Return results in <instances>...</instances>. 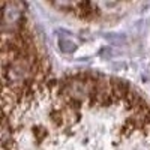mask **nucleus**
Returning a JSON list of instances; mask_svg holds the SVG:
<instances>
[{
	"label": "nucleus",
	"instance_id": "1",
	"mask_svg": "<svg viewBox=\"0 0 150 150\" xmlns=\"http://www.w3.org/2000/svg\"><path fill=\"white\" fill-rule=\"evenodd\" d=\"M59 45H60V48L63 50L65 53H71V51L75 50V44L71 39H66V38H62V39L59 41Z\"/></svg>",
	"mask_w": 150,
	"mask_h": 150
}]
</instances>
